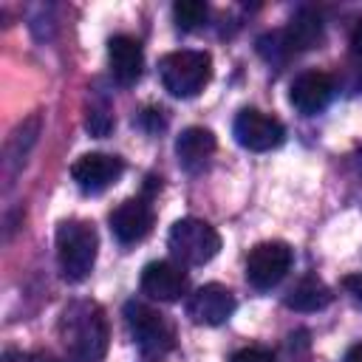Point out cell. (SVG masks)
<instances>
[{
	"label": "cell",
	"mask_w": 362,
	"mask_h": 362,
	"mask_svg": "<svg viewBox=\"0 0 362 362\" xmlns=\"http://www.w3.org/2000/svg\"><path fill=\"white\" fill-rule=\"evenodd\" d=\"M107 62H110V74L122 88H130L141 79V68H144V51L141 42L130 34H116L107 42Z\"/></svg>",
	"instance_id": "4fadbf2b"
},
{
	"label": "cell",
	"mask_w": 362,
	"mask_h": 362,
	"mask_svg": "<svg viewBox=\"0 0 362 362\" xmlns=\"http://www.w3.org/2000/svg\"><path fill=\"white\" fill-rule=\"evenodd\" d=\"M331 96H334V79L325 71H305V74H300L291 82V90H288V102L303 116H314V113L325 110Z\"/></svg>",
	"instance_id": "8fae6325"
},
{
	"label": "cell",
	"mask_w": 362,
	"mask_h": 362,
	"mask_svg": "<svg viewBox=\"0 0 362 362\" xmlns=\"http://www.w3.org/2000/svg\"><path fill=\"white\" fill-rule=\"evenodd\" d=\"M215 147H218V141H215L212 130H206V127H187L175 139V156L187 173L201 170L209 161V156L215 153Z\"/></svg>",
	"instance_id": "5bb4252c"
},
{
	"label": "cell",
	"mask_w": 362,
	"mask_h": 362,
	"mask_svg": "<svg viewBox=\"0 0 362 362\" xmlns=\"http://www.w3.org/2000/svg\"><path fill=\"white\" fill-rule=\"evenodd\" d=\"M342 286H345V291H348V294H351L356 303H362V272L342 277Z\"/></svg>",
	"instance_id": "cb8c5ba5"
},
{
	"label": "cell",
	"mask_w": 362,
	"mask_h": 362,
	"mask_svg": "<svg viewBox=\"0 0 362 362\" xmlns=\"http://www.w3.org/2000/svg\"><path fill=\"white\" fill-rule=\"evenodd\" d=\"M257 54H260L266 62H272V65H280V62H286V59L291 57L286 40H283V31H269V34H263V37L257 40Z\"/></svg>",
	"instance_id": "d6986e66"
},
{
	"label": "cell",
	"mask_w": 362,
	"mask_h": 362,
	"mask_svg": "<svg viewBox=\"0 0 362 362\" xmlns=\"http://www.w3.org/2000/svg\"><path fill=\"white\" fill-rule=\"evenodd\" d=\"M351 59L356 62V71H362V17L351 31Z\"/></svg>",
	"instance_id": "7402d4cb"
},
{
	"label": "cell",
	"mask_w": 362,
	"mask_h": 362,
	"mask_svg": "<svg viewBox=\"0 0 362 362\" xmlns=\"http://www.w3.org/2000/svg\"><path fill=\"white\" fill-rule=\"evenodd\" d=\"M232 133H235V141L252 153H266V150H274L283 144L286 139V127L269 116V113H260L255 107H246L235 116V124H232Z\"/></svg>",
	"instance_id": "52a82bcc"
},
{
	"label": "cell",
	"mask_w": 362,
	"mask_h": 362,
	"mask_svg": "<svg viewBox=\"0 0 362 362\" xmlns=\"http://www.w3.org/2000/svg\"><path fill=\"white\" fill-rule=\"evenodd\" d=\"M122 173H124V161L119 156H107V153H85L71 167V178L88 195H96V192L107 189L110 184H116Z\"/></svg>",
	"instance_id": "ba28073f"
},
{
	"label": "cell",
	"mask_w": 362,
	"mask_h": 362,
	"mask_svg": "<svg viewBox=\"0 0 362 362\" xmlns=\"http://www.w3.org/2000/svg\"><path fill=\"white\" fill-rule=\"evenodd\" d=\"M161 85L178 99L198 96L212 76V57L206 51H170L158 62Z\"/></svg>",
	"instance_id": "3957f363"
},
{
	"label": "cell",
	"mask_w": 362,
	"mask_h": 362,
	"mask_svg": "<svg viewBox=\"0 0 362 362\" xmlns=\"http://www.w3.org/2000/svg\"><path fill=\"white\" fill-rule=\"evenodd\" d=\"M283 40H286V45H288L291 54L314 48L322 40V20H320V14L311 11V8H300L288 20V25L283 28Z\"/></svg>",
	"instance_id": "2e32d148"
},
{
	"label": "cell",
	"mask_w": 362,
	"mask_h": 362,
	"mask_svg": "<svg viewBox=\"0 0 362 362\" xmlns=\"http://www.w3.org/2000/svg\"><path fill=\"white\" fill-rule=\"evenodd\" d=\"M235 311V294L221 283H206L195 288L187 300V317L198 325H221Z\"/></svg>",
	"instance_id": "9c48e42d"
},
{
	"label": "cell",
	"mask_w": 362,
	"mask_h": 362,
	"mask_svg": "<svg viewBox=\"0 0 362 362\" xmlns=\"http://www.w3.org/2000/svg\"><path fill=\"white\" fill-rule=\"evenodd\" d=\"M206 14H209V8H206L204 0H178V3L173 6V20H175V25H178L181 31L198 28V25L206 20Z\"/></svg>",
	"instance_id": "ac0fdd59"
},
{
	"label": "cell",
	"mask_w": 362,
	"mask_h": 362,
	"mask_svg": "<svg viewBox=\"0 0 362 362\" xmlns=\"http://www.w3.org/2000/svg\"><path fill=\"white\" fill-rule=\"evenodd\" d=\"M141 291L158 303H173L187 291V272L173 260H153L141 269Z\"/></svg>",
	"instance_id": "7c38bea8"
},
{
	"label": "cell",
	"mask_w": 362,
	"mask_h": 362,
	"mask_svg": "<svg viewBox=\"0 0 362 362\" xmlns=\"http://www.w3.org/2000/svg\"><path fill=\"white\" fill-rule=\"evenodd\" d=\"M40 136V116H28L25 122L17 124V130L8 136L6 141V153H3V170H6V178H14V173L25 164L34 141Z\"/></svg>",
	"instance_id": "9a60e30c"
},
{
	"label": "cell",
	"mask_w": 362,
	"mask_h": 362,
	"mask_svg": "<svg viewBox=\"0 0 362 362\" xmlns=\"http://www.w3.org/2000/svg\"><path fill=\"white\" fill-rule=\"evenodd\" d=\"M291 263H294V252H291L288 243H283V240H263L246 257V280L255 288H260V291L274 288L288 274Z\"/></svg>",
	"instance_id": "5b68a950"
},
{
	"label": "cell",
	"mask_w": 362,
	"mask_h": 362,
	"mask_svg": "<svg viewBox=\"0 0 362 362\" xmlns=\"http://www.w3.org/2000/svg\"><path fill=\"white\" fill-rule=\"evenodd\" d=\"M124 320H127V328H130L133 339L139 342V348L144 354L161 356L164 351L173 348V328L164 320V314H158L156 308L130 300L124 305Z\"/></svg>",
	"instance_id": "8992f818"
},
{
	"label": "cell",
	"mask_w": 362,
	"mask_h": 362,
	"mask_svg": "<svg viewBox=\"0 0 362 362\" xmlns=\"http://www.w3.org/2000/svg\"><path fill=\"white\" fill-rule=\"evenodd\" d=\"M156 221V212L150 206V198H127L110 212V232L119 243H139L150 235Z\"/></svg>",
	"instance_id": "30bf717a"
},
{
	"label": "cell",
	"mask_w": 362,
	"mask_h": 362,
	"mask_svg": "<svg viewBox=\"0 0 362 362\" xmlns=\"http://www.w3.org/2000/svg\"><path fill=\"white\" fill-rule=\"evenodd\" d=\"M342 362H362V345L348 348V354H345V359H342Z\"/></svg>",
	"instance_id": "d4e9b609"
},
{
	"label": "cell",
	"mask_w": 362,
	"mask_h": 362,
	"mask_svg": "<svg viewBox=\"0 0 362 362\" xmlns=\"http://www.w3.org/2000/svg\"><path fill=\"white\" fill-rule=\"evenodd\" d=\"M167 246L181 266H204L221 252V235L201 218H181L170 226Z\"/></svg>",
	"instance_id": "277c9868"
},
{
	"label": "cell",
	"mask_w": 362,
	"mask_h": 362,
	"mask_svg": "<svg viewBox=\"0 0 362 362\" xmlns=\"http://www.w3.org/2000/svg\"><path fill=\"white\" fill-rule=\"evenodd\" d=\"M59 331L68 351L79 362H102L107 351V320L105 311L90 300H76L62 311Z\"/></svg>",
	"instance_id": "6da1fadb"
},
{
	"label": "cell",
	"mask_w": 362,
	"mask_h": 362,
	"mask_svg": "<svg viewBox=\"0 0 362 362\" xmlns=\"http://www.w3.org/2000/svg\"><path fill=\"white\" fill-rule=\"evenodd\" d=\"M331 300H334L331 288H328L322 280H317V277H303V280L286 294V305L294 308V311H305V314L322 311Z\"/></svg>",
	"instance_id": "e0dca14e"
},
{
	"label": "cell",
	"mask_w": 362,
	"mask_h": 362,
	"mask_svg": "<svg viewBox=\"0 0 362 362\" xmlns=\"http://www.w3.org/2000/svg\"><path fill=\"white\" fill-rule=\"evenodd\" d=\"M85 127H88V133L90 136H107L110 130H113V116H110V110L107 107H90L88 110V116H85Z\"/></svg>",
	"instance_id": "ffe728a7"
},
{
	"label": "cell",
	"mask_w": 362,
	"mask_h": 362,
	"mask_svg": "<svg viewBox=\"0 0 362 362\" xmlns=\"http://www.w3.org/2000/svg\"><path fill=\"white\" fill-rule=\"evenodd\" d=\"M229 362H274V354L260 345H246V348H238Z\"/></svg>",
	"instance_id": "44dd1931"
},
{
	"label": "cell",
	"mask_w": 362,
	"mask_h": 362,
	"mask_svg": "<svg viewBox=\"0 0 362 362\" xmlns=\"http://www.w3.org/2000/svg\"><path fill=\"white\" fill-rule=\"evenodd\" d=\"M139 122L144 124V130H150V133H158L167 122H164V116H161V110H156V107H147L141 116H139Z\"/></svg>",
	"instance_id": "603a6c76"
},
{
	"label": "cell",
	"mask_w": 362,
	"mask_h": 362,
	"mask_svg": "<svg viewBox=\"0 0 362 362\" xmlns=\"http://www.w3.org/2000/svg\"><path fill=\"white\" fill-rule=\"evenodd\" d=\"M96 249H99V238L88 221L71 218L57 226V260L68 283H79L90 274L96 263Z\"/></svg>",
	"instance_id": "7a4b0ae2"
}]
</instances>
